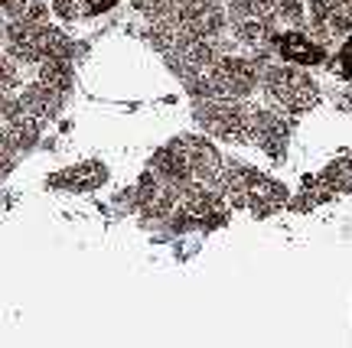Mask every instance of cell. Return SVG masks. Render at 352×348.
<instances>
[{"label":"cell","mask_w":352,"mask_h":348,"mask_svg":"<svg viewBox=\"0 0 352 348\" xmlns=\"http://www.w3.org/2000/svg\"><path fill=\"white\" fill-rule=\"evenodd\" d=\"M104 183V166L98 163H85V166H72L65 176L56 179V186H65V189H95Z\"/></svg>","instance_id":"5b68a950"},{"label":"cell","mask_w":352,"mask_h":348,"mask_svg":"<svg viewBox=\"0 0 352 348\" xmlns=\"http://www.w3.org/2000/svg\"><path fill=\"white\" fill-rule=\"evenodd\" d=\"M3 39H7V56L20 65H39L56 56H69L65 36L59 30H52L46 7H39V3H33L30 10L23 7L20 13H13Z\"/></svg>","instance_id":"6da1fadb"},{"label":"cell","mask_w":352,"mask_h":348,"mask_svg":"<svg viewBox=\"0 0 352 348\" xmlns=\"http://www.w3.org/2000/svg\"><path fill=\"white\" fill-rule=\"evenodd\" d=\"M336 65H340V72L352 82V36L346 39V43H342V49H340V59H336Z\"/></svg>","instance_id":"52a82bcc"},{"label":"cell","mask_w":352,"mask_h":348,"mask_svg":"<svg viewBox=\"0 0 352 348\" xmlns=\"http://www.w3.org/2000/svg\"><path fill=\"white\" fill-rule=\"evenodd\" d=\"M63 95H65L63 88H56V85H50V82L39 78L36 85H30L23 95H20V104H23L36 121H43V117H52V114L63 108Z\"/></svg>","instance_id":"3957f363"},{"label":"cell","mask_w":352,"mask_h":348,"mask_svg":"<svg viewBox=\"0 0 352 348\" xmlns=\"http://www.w3.org/2000/svg\"><path fill=\"white\" fill-rule=\"evenodd\" d=\"M118 0H52V13H59L63 20H91L108 13Z\"/></svg>","instance_id":"277c9868"},{"label":"cell","mask_w":352,"mask_h":348,"mask_svg":"<svg viewBox=\"0 0 352 348\" xmlns=\"http://www.w3.org/2000/svg\"><path fill=\"white\" fill-rule=\"evenodd\" d=\"M267 91H271L280 104H287L290 111H303V108H310L316 98L314 82L303 72H297V69H287V65H277V69L267 72Z\"/></svg>","instance_id":"7a4b0ae2"},{"label":"cell","mask_w":352,"mask_h":348,"mask_svg":"<svg viewBox=\"0 0 352 348\" xmlns=\"http://www.w3.org/2000/svg\"><path fill=\"white\" fill-rule=\"evenodd\" d=\"M280 52L287 56L290 62H310V59H320V49H314L303 36H280Z\"/></svg>","instance_id":"8992f818"}]
</instances>
